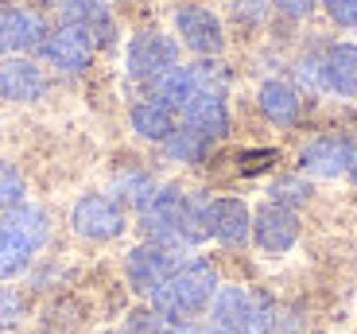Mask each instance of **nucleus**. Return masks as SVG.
Segmentation results:
<instances>
[{
    "instance_id": "1",
    "label": "nucleus",
    "mask_w": 357,
    "mask_h": 334,
    "mask_svg": "<svg viewBox=\"0 0 357 334\" xmlns=\"http://www.w3.org/2000/svg\"><path fill=\"white\" fill-rule=\"evenodd\" d=\"M218 291V268L202 257L195 261H178V268L152 291V311L163 323H183V319L198 315L210 308V299Z\"/></svg>"
},
{
    "instance_id": "2",
    "label": "nucleus",
    "mask_w": 357,
    "mask_h": 334,
    "mask_svg": "<svg viewBox=\"0 0 357 334\" xmlns=\"http://www.w3.org/2000/svg\"><path fill=\"white\" fill-rule=\"evenodd\" d=\"M70 226L86 241H113L125 234V206L113 195H82L70 210Z\"/></svg>"
},
{
    "instance_id": "3",
    "label": "nucleus",
    "mask_w": 357,
    "mask_h": 334,
    "mask_svg": "<svg viewBox=\"0 0 357 334\" xmlns=\"http://www.w3.org/2000/svg\"><path fill=\"white\" fill-rule=\"evenodd\" d=\"M178 66V43L160 31H144L128 43V74L132 78H144V82H155L163 78L167 70Z\"/></svg>"
},
{
    "instance_id": "4",
    "label": "nucleus",
    "mask_w": 357,
    "mask_h": 334,
    "mask_svg": "<svg viewBox=\"0 0 357 334\" xmlns=\"http://www.w3.org/2000/svg\"><path fill=\"white\" fill-rule=\"evenodd\" d=\"M252 241L272 257L287 253L299 241V214L291 206H280V202L257 206V214H252Z\"/></svg>"
},
{
    "instance_id": "5",
    "label": "nucleus",
    "mask_w": 357,
    "mask_h": 334,
    "mask_svg": "<svg viewBox=\"0 0 357 334\" xmlns=\"http://www.w3.org/2000/svg\"><path fill=\"white\" fill-rule=\"evenodd\" d=\"M175 268H178L175 253H171L167 245H152V241L136 245L125 261V276L132 284V291H140V296H152Z\"/></svg>"
},
{
    "instance_id": "6",
    "label": "nucleus",
    "mask_w": 357,
    "mask_h": 334,
    "mask_svg": "<svg viewBox=\"0 0 357 334\" xmlns=\"http://www.w3.org/2000/svg\"><path fill=\"white\" fill-rule=\"evenodd\" d=\"M357 148L349 136H314L311 144L299 152V163H303L307 175H319V179H338V175H349V163H354Z\"/></svg>"
},
{
    "instance_id": "7",
    "label": "nucleus",
    "mask_w": 357,
    "mask_h": 334,
    "mask_svg": "<svg viewBox=\"0 0 357 334\" xmlns=\"http://www.w3.org/2000/svg\"><path fill=\"white\" fill-rule=\"evenodd\" d=\"M175 27H178V39H183L195 54H218L225 47L222 20H218L210 8H198V4L178 8L175 12Z\"/></svg>"
},
{
    "instance_id": "8",
    "label": "nucleus",
    "mask_w": 357,
    "mask_h": 334,
    "mask_svg": "<svg viewBox=\"0 0 357 334\" xmlns=\"http://www.w3.org/2000/svg\"><path fill=\"white\" fill-rule=\"evenodd\" d=\"M178 206H183V190L178 187H160L155 199L140 210L144 222V237L152 245H178Z\"/></svg>"
},
{
    "instance_id": "9",
    "label": "nucleus",
    "mask_w": 357,
    "mask_h": 334,
    "mask_svg": "<svg viewBox=\"0 0 357 334\" xmlns=\"http://www.w3.org/2000/svg\"><path fill=\"white\" fill-rule=\"evenodd\" d=\"M43 59H47L51 66H59V70L78 74V70H86L89 59H93V43H89V36L82 31V27L63 24V27H54L51 36H47Z\"/></svg>"
},
{
    "instance_id": "10",
    "label": "nucleus",
    "mask_w": 357,
    "mask_h": 334,
    "mask_svg": "<svg viewBox=\"0 0 357 334\" xmlns=\"http://www.w3.org/2000/svg\"><path fill=\"white\" fill-rule=\"evenodd\" d=\"M47 93V74L39 70L31 59H4L0 63V98L27 105Z\"/></svg>"
},
{
    "instance_id": "11",
    "label": "nucleus",
    "mask_w": 357,
    "mask_h": 334,
    "mask_svg": "<svg viewBox=\"0 0 357 334\" xmlns=\"http://www.w3.org/2000/svg\"><path fill=\"white\" fill-rule=\"evenodd\" d=\"M210 237L229 249H241L252 237V214L241 199H214L210 202Z\"/></svg>"
},
{
    "instance_id": "12",
    "label": "nucleus",
    "mask_w": 357,
    "mask_h": 334,
    "mask_svg": "<svg viewBox=\"0 0 357 334\" xmlns=\"http://www.w3.org/2000/svg\"><path fill=\"white\" fill-rule=\"evenodd\" d=\"M183 125L202 132L206 140H222L229 132V105L222 93H195L183 109Z\"/></svg>"
},
{
    "instance_id": "13",
    "label": "nucleus",
    "mask_w": 357,
    "mask_h": 334,
    "mask_svg": "<svg viewBox=\"0 0 357 334\" xmlns=\"http://www.w3.org/2000/svg\"><path fill=\"white\" fill-rule=\"evenodd\" d=\"M257 101H260V113H264L272 125H280V128L295 125V121H299V113H303L299 90H295L291 82H284V78H268L264 86H260Z\"/></svg>"
},
{
    "instance_id": "14",
    "label": "nucleus",
    "mask_w": 357,
    "mask_h": 334,
    "mask_svg": "<svg viewBox=\"0 0 357 334\" xmlns=\"http://www.w3.org/2000/svg\"><path fill=\"white\" fill-rule=\"evenodd\" d=\"M249 299H252V291H245V288H218L214 299H210L214 331L245 334V323H249Z\"/></svg>"
},
{
    "instance_id": "15",
    "label": "nucleus",
    "mask_w": 357,
    "mask_h": 334,
    "mask_svg": "<svg viewBox=\"0 0 357 334\" xmlns=\"http://www.w3.org/2000/svg\"><path fill=\"white\" fill-rule=\"evenodd\" d=\"M326 70V86L342 98H357V43H338L322 59Z\"/></svg>"
},
{
    "instance_id": "16",
    "label": "nucleus",
    "mask_w": 357,
    "mask_h": 334,
    "mask_svg": "<svg viewBox=\"0 0 357 334\" xmlns=\"http://www.w3.org/2000/svg\"><path fill=\"white\" fill-rule=\"evenodd\" d=\"M210 195L206 190H190L183 195L178 206V245H198L210 237Z\"/></svg>"
},
{
    "instance_id": "17",
    "label": "nucleus",
    "mask_w": 357,
    "mask_h": 334,
    "mask_svg": "<svg viewBox=\"0 0 357 334\" xmlns=\"http://www.w3.org/2000/svg\"><path fill=\"white\" fill-rule=\"evenodd\" d=\"M4 20H8V36H12V51H43L47 43V24L43 16L27 8H4Z\"/></svg>"
},
{
    "instance_id": "18",
    "label": "nucleus",
    "mask_w": 357,
    "mask_h": 334,
    "mask_svg": "<svg viewBox=\"0 0 357 334\" xmlns=\"http://www.w3.org/2000/svg\"><path fill=\"white\" fill-rule=\"evenodd\" d=\"M152 90H155V101L160 105H167L171 113H183L187 109V101L198 93V82H195V70L190 66H175V70H167L163 78L152 82Z\"/></svg>"
},
{
    "instance_id": "19",
    "label": "nucleus",
    "mask_w": 357,
    "mask_h": 334,
    "mask_svg": "<svg viewBox=\"0 0 357 334\" xmlns=\"http://www.w3.org/2000/svg\"><path fill=\"white\" fill-rule=\"evenodd\" d=\"M8 229L27 245V249H31V253H36L39 245L51 237V218H47L39 206H27V202H24V206L8 210Z\"/></svg>"
},
{
    "instance_id": "20",
    "label": "nucleus",
    "mask_w": 357,
    "mask_h": 334,
    "mask_svg": "<svg viewBox=\"0 0 357 334\" xmlns=\"http://www.w3.org/2000/svg\"><path fill=\"white\" fill-rule=\"evenodd\" d=\"M132 128L144 140H167L178 125H175V113L152 98V101H140V105L132 109Z\"/></svg>"
},
{
    "instance_id": "21",
    "label": "nucleus",
    "mask_w": 357,
    "mask_h": 334,
    "mask_svg": "<svg viewBox=\"0 0 357 334\" xmlns=\"http://www.w3.org/2000/svg\"><path fill=\"white\" fill-rule=\"evenodd\" d=\"M210 144H214V140H206L202 132H195V128H187V125H178L175 132L167 136V152L175 155V160H183V163H198V160H206Z\"/></svg>"
},
{
    "instance_id": "22",
    "label": "nucleus",
    "mask_w": 357,
    "mask_h": 334,
    "mask_svg": "<svg viewBox=\"0 0 357 334\" xmlns=\"http://www.w3.org/2000/svg\"><path fill=\"white\" fill-rule=\"evenodd\" d=\"M27 261H31V249H27V245L20 241L8 226H0V280H4V276H16V272H24Z\"/></svg>"
},
{
    "instance_id": "23",
    "label": "nucleus",
    "mask_w": 357,
    "mask_h": 334,
    "mask_svg": "<svg viewBox=\"0 0 357 334\" xmlns=\"http://www.w3.org/2000/svg\"><path fill=\"white\" fill-rule=\"evenodd\" d=\"M82 31L89 36V43H93V47H113L116 24H113V16L105 12V4H98V0H93V8H89V16H86V24H82Z\"/></svg>"
},
{
    "instance_id": "24",
    "label": "nucleus",
    "mask_w": 357,
    "mask_h": 334,
    "mask_svg": "<svg viewBox=\"0 0 357 334\" xmlns=\"http://www.w3.org/2000/svg\"><path fill=\"white\" fill-rule=\"evenodd\" d=\"M24 195H27V183H24V175H20V167L0 163V210L24 206Z\"/></svg>"
},
{
    "instance_id": "25",
    "label": "nucleus",
    "mask_w": 357,
    "mask_h": 334,
    "mask_svg": "<svg viewBox=\"0 0 357 334\" xmlns=\"http://www.w3.org/2000/svg\"><path fill=\"white\" fill-rule=\"evenodd\" d=\"M121 190H125V199L132 202V206H140V210H144L148 202L155 199V190H160V187H155V183L148 179V175H128V179L121 183Z\"/></svg>"
},
{
    "instance_id": "26",
    "label": "nucleus",
    "mask_w": 357,
    "mask_h": 334,
    "mask_svg": "<svg viewBox=\"0 0 357 334\" xmlns=\"http://www.w3.org/2000/svg\"><path fill=\"white\" fill-rule=\"evenodd\" d=\"M163 326H167V323H163L155 311H132L116 334H163Z\"/></svg>"
},
{
    "instance_id": "27",
    "label": "nucleus",
    "mask_w": 357,
    "mask_h": 334,
    "mask_svg": "<svg viewBox=\"0 0 357 334\" xmlns=\"http://www.w3.org/2000/svg\"><path fill=\"white\" fill-rule=\"evenodd\" d=\"M89 8H93V0H54V12H59V20L70 27H82L89 16Z\"/></svg>"
},
{
    "instance_id": "28",
    "label": "nucleus",
    "mask_w": 357,
    "mask_h": 334,
    "mask_svg": "<svg viewBox=\"0 0 357 334\" xmlns=\"http://www.w3.org/2000/svg\"><path fill=\"white\" fill-rule=\"evenodd\" d=\"M307 199V183L303 179H280L276 187H272V202H280V206H295V202Z\"/></svg>"
},
{
    "instance_id": "29",
    "label": "nucleus",
    "mask_w": 357,
    "mask_h": 334,
    "mask_svg": "<svg viewBox=\"0 0 357 334\" xmlns=\"http://www.w3.org/2000/svg\"><path fill=\"white\" fill-rule=\"evenodd\" d=\"M322 8L338 27H357V0H322Z\"/></svg>"
},
{
    "instance_id": "30",
    "label": "nucleus",
    "mask_w": 357,
    "mask_h": 334,
    "mask_svg": "<svg viewBox=\"0 0 357 334\" xmlns=\"http://www.w3.org/2000/svg\"><path fill=\"white\" fill-rule=\"evenodd\" d=\"M20 315H24V303H20V296H12V291H0V323L8 326V323H16Z\"/></svg>"
},
{
    "instance_id": "31",
    "label": "nucleus",
    "mask_w": 357,
    "mask_h": 334,
    "mask_svg": "<svg viewBox=\"0 0 357 334\" xmlns=\"http://www.w3.org/2000/svg\"><path fill=\"white\" fill-rule=\"evenodd\" d=\"M280 12H287V16H307V12L314 8V0H272Z\"/></svg>"
},
{
    "instance_id": "32",
    "label": "nucleus",
    "mask_w": 357,
    "mask_h": 334,
    "mask_svg": "<svg viewBox=\"0 0 357 334\" xmlns=\"http://www.w3.org/2000/svg\"><path fill=\"white\" fill-rule=\"evenodd\" d=\"M12 51V36H8V20H4V8H0V54Z\"/></svg>"
},
{
    "instance_id": "33",
    "label": "nucleus",
    "mask_w": 357,
    "mask_h": 334,
    "mask_svg": "<svg viewBox=\"0 0 357 334\" xmlns=\"http://www.w3.org/2000/svg\"><path fill=\"white\" fill-rule=\"evenodd\" d=\"M163 334H202V331L190 326V323H167V326H163Z\"/></svg>"
},
{
    "instance_id": "34",
    "label": "nucleus",
    "mask_w": 357,
    "mask_h": 334,
    "mask_svg": "<svg viewBox=\"0 0 357 334\" xmlns=\"http://www.w3.org/2000/svg\"><path fill=\"white\" fill-rule=\"evenodd\" d=\"M349 179L357 183V155H354V163H349Z\"/></svg>"
},
{
    "instance_id": "35",
    "label": "nucleus",
    "mask_w": 357,
    "mask_h": 334,
    "mask_svg": "<svg viewBox=\"0 0 357 334\" xmlns=\"http://www.w3.org/2000/svg\"><path fill=\"white\" fill-rule=\"evenodd\" d=\"M214 334H225V331H214Z\"/></svg>"
}]
</instances>
